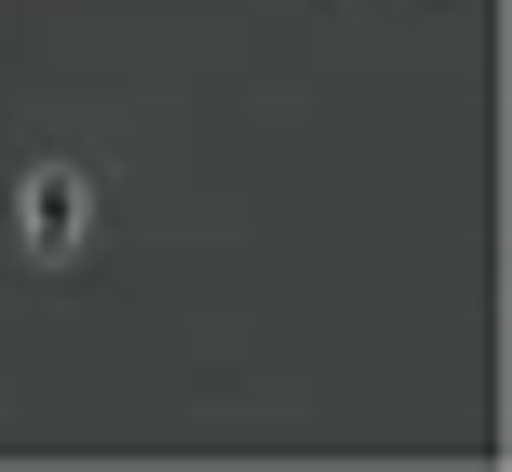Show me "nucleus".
I'll return each mask as SVG.
<instances>
[{"label":"nucleus","mask_w":512,"mask_h":472,"mask_svg":"<svg viewBox=\"0 0 512 472\" xmlns=\"http://www.w3.org/2000/svg\"><path fill=\"white\" fill-rule=\"evenodd\" d=\"M14 230H27V257H41V270H68L81 230H95V176H81V162H41V176L14 189Z\"/></svg>","instance_id":"obj_1"}]
</instances>
